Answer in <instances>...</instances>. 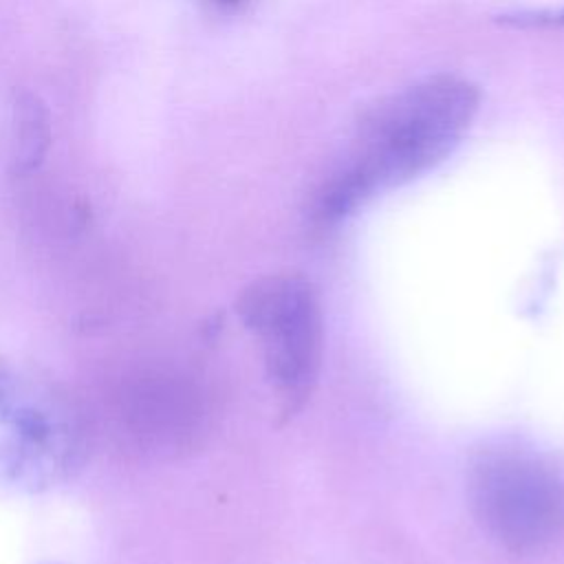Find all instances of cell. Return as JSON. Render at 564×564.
Instances as JSON below:
<instances>
[{
	"label": "cell",
	"instance_id": "obj_1",
	"mask_svg": "<svg viewBox=\"0 0 564 564\" xmlns=\"http://www.w3.org/2000/svg\"><path fill=\"white\" fill-rule=\"evenodd\" d=\"M478 104V86L449 73L379 99L359 119L341 167L324 185L317 218L335 223L372 194L438 165L469 130Z\"/></svg>",
	"mask_w": 564,
	"mask_h": 564
},
{
	"label": "cell",
	"instance_id": "obj_2",
	"mask_svg": "<svg viewBox=\"0 0 564 564\" xmlns=\"http://www.w3.org/2000/svg\"><path fill=\"white\" fill-rule=\"evenodd\" d=\"M88 432L68 390L46 370L0 355V498H40L84 469Z\"/></svg>",
	"mask_w": 564,
	"mask_h": 564
},
{
	"label": "cell",
	"instance_id": "obj_3",
	"mask_svg": "<svg viewBox=\"0 0 564 564\" xmlns=\"http://www.w3.org/2000/svg\"><path fill=\"white\" fill-rule=\"evenodd\" d=\"M236 313L260 341L284 412H295L311 394L322 359V308L315 286L297 273L264 275L238 295Z\"/></svg>",
	"mask_w": 564,
	"mask_h": 564
},
{
	"label": "cell",
	"instance_id": "obj_4",
	"mask_svg": "<svg viewBox=\"0 0 564 564\" xmlns=\"http://www.w3.org/2000/svg\"><path fill=\"white\" fill-rule=\"evenodd\" d=\"M480 524L509 551H540L564 527V491L553 471L522 454H487L469 478Z\"/></svg>",
	"mask_w": 564,
	"mask_h": 564
},
{
	"label": "cell",
	"instance_id": "obj_5",
	"mask_svg": "<svg viewBox=\"0 0 564 564\" xmlns=\"http://www.w3.org/2000/svg\"><path fill=\"white\" fill-rule=\"evenodd\" d=\"M51 145V119L44 101L31 90H18L13 99V170L31 174L40 167Z\"/></svg>",
	"mask_w": 564,
	"mask_h": 564
},
{
	"label": "cell",
	"instance_id": "obj_6",
	"mask_svg": "<svg viewBox=\"0 0 564 564\" xmlns=\"http://www.w3.org/2000/svg\"><path fill=\"white\" fill-rule=\"evenodd\" d=\"M216 7H220V9H238V7H242L245 2H249V0H212Z\"/></svg>",
	"mask_w": 564,
	"mask_h": 564
},
{
	"label": "cell",
	"instance_id": "obj_7",
	"mask_svg": "<svg viewBox=\"0 0 564 564\" xmlns=\"http://www.w3.org/2000/svg\"><path fill=\"white\" fill-rule=\"evenodd\" d=\"M31 564H64V562H48V560H44V562H31Z\"/></svg>",
	"mask_w": 564,
	"mask_h": 564
}]
</instances>
